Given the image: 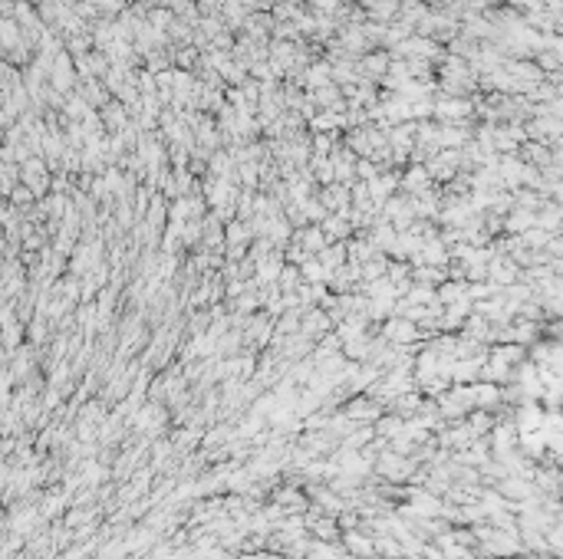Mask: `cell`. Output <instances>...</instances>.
<instances>
[{"label":"cell","mask_w":563,"mask_h":559,"mask_svg":"<svg viewBox=\"0 0 563 559\" xmlns=\"http://www.w3.org/2000/svg\"><path fill=\"white\" fill-rule=\"evenodd\" d=\"M375 471L382 474L386 481H405V477L412 474V460L389 447V451H382V454L375 458Z\"/></svg>","instance_id":"1"},{"label":"cell","mask_w":563,"mask_h":559,"mask_svg":"<svg viewBox=\"0 0 563 559\" xmlns=\"http://www.w3.org/2000/svg\"><path fill=\"white\" fill-rule=\"evenodd\" d=\"M382 333H386V342H392V346H409V342H415L422 335L418 333V323L409 319V316H392V319H386Z\"/></svg>","instance_id":"2"},{"label":"cell","mask_w":563,"mask_h":559,"mask_svg":"<svg viewBox=\"0 0 563 559\" xmlns=\"http://www.w3.org/2000/svg\"><path fill=\"white\" fill-rule=\"evenodd\" d=\"M346 415H350L352 422H379L382 418V401H375V398H356V401H350V408H346Z\"/></svg>","instance_id":"3"},{"label":"cell","mask_w":563,"mask_h":559,"mask_svg":"<svg viewBox=\"0 0 563 559\" xmlns=\"http://www.w3.org/2000/svg\"><path fill=\"white\" fill-rule=\"evenodd\" d=\"M343 547H346V553L356 556V559L375 556V540L373 536H366V533H359V530H346V533H343Z\"/></svg>","instance_id":"4"},{"label":"cell","mask_w":563,"mask_h":559,"mask_svg":"<svg viewBox=\"0 0 563 559\" xmlns=\"http://www.w3.org/2000/svg\"><path fill=\"white\" fill-rule=\"evenodd\" d=\"M20 172H24L20 178H24V185L30 187V191H43V187H47V168H43V162H37V158H26Z\"/></svg>","instance_id":"5"},{"label":"cell","mask_w":563,"mask_h":559,"mask_svg":"<svg viewBox=\"0 0 563 559\" xmlns=\"http://www.w3.org/2000/svg\"><path fill=\"white\" fill-rule=\"evenodd\" d=\"M329 323H333V316H326V312H303V323H300V335H307V339H320L323 335V329H329Z\"/></svg>","instance_id":"6"},{"label":"cell","mask_w":563,"mask_h":559,"mask_svg":"<svg viewBox=\"0 0 563 559\" xmlns=\"http://www.w3.org/2000/svg\"><path fill=\"white\" fill-rule=\"evenodd\" d=\"M366 10H369L373 20L386 24V20H392L399 13V0H366Z\"/></svg>","instance_id":"7"},{"label":"cell","mask_w":563,"mask_h":559,"mask_svg":"<svg viewBox=\"0 0 563 559\" xmlns=\"http://www.w3.org/2000/svg\"><path fill=\"white\" fill-rule=\"evenodd\" d=\"M329 162H333V172H336L339 181H343V178L350 181L352 174H356V165H359L346 149H343V151H333V155H329Z\"/></svg>","instance_id":"8"},{"label":"cell","mask_w":563,"mask_h":559,"mask_svg":"<svg viewBox=\"0 0 563 559\" xmlns=\"http://www.w3.org/2000/svg\"><path fill=\"white\" fill-rule=\"evenodd\" d=\"M386 69H389V56L373 53V56H366V60L359 62V79H363V76H382Z\"/></svg>","instance_id":"9"},{"label":"cell","mask_w":563,"mask_h":559,"mask_svg":"<svg viewBox=\"0 0 563 559\" xmlns=\"http://www.w3.org/2000/svg\"><path fill=\"white\" fill-rule=\"evenodd\" d=\"M428 174H432L428 168H412V172H409L405 178H402V185H405L409 191H412V198H418V194H422V187L428 185Z\"/></svg>","instance_id":"10"},{"label":"cell","mask_w":563,"mask_h":559,"mask_svg":"<svg viewBox=\"0 0 563 559\" xmlns=\"http://www.w3.org/2000/svg\"><path fill=\"white\" fill-rule=\"evenodd\" d=\"M247 240H250L247 224H231V227H227V244L238 247V253H244V244H247Z\"/></svg>","instance_id":"11"},{"label":"cell","mask_w":563,"mask_h":559,"mask_svg":"<svg viewBox=\"0 0 563 559\" xmlns=\"http://www.w3.org/2000/svg\"><path fill=\"white\" fill-rule=\"evenodd\" d=\"M346 234H350V221H346V214H336V217H329V221H326V237H329V240L346 237Z\"/></svg>","instance_id":"12"},{"label":"cell","mask_w":563,"mask_h":559,"mask_svg":"<svg viewBox=\"0 0 563 559\" xmlns=\"http://www.w3.org/2000/svg\"><path fill=\"white\" fill-rule=\"evenodd\" d=\"M102 115H106V119H109V128H113V132H119V128H122V122H125V115H122V106H109V109L102 112Z\"/></svg>","instance_id":"13"}]
</instances>
